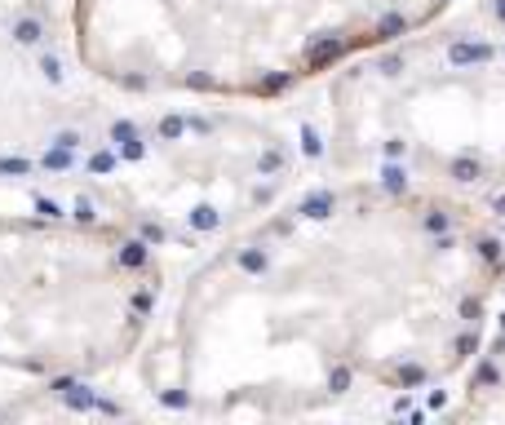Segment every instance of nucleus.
<instances>
[{"mask_svg":"<svg viewBox=\"0 0 505 425\" xmlns=\"http://www.w3.org/2000/svg\"><path fill=\"white\" fill-rule=\"evenodd\" d=\"M452 0H71L89 76L125 93L271 102L355 54L439 18Z\"/></svg>","mask_w":505,"mask_h":425,"instance_id":"f03ea898","label":"nucleus"},{"mask_svg":"<svg viewBox=\"0 0 505 425\" xmlns=\"http://www.w3.org/2000/svg\"><path fill=\"white\" fill-rule=\"evenodd\" d=\"M164 257L102 213H0V372L84 385L138 359Z\"/></svg>","mask_w":505,"mask_h":425,"instance_id":"20e7f679","label":"nucleus"},{"mask_svg":"<svg viewBox=\"0 0 505 425\" xmlns=\"http://www.w3.org/2000/svg\"><path fill=\"white\" fill-rule=\"evenodd\" d=\"M293 177L284 133L244 106H164L93 138L80 191L147 244L204 248L284 200Z\"/></svg>","mask_w":505,"mask_h":425,"instance_id":"39448f33","label":"nucleus"},{"mask_svg":"<svg viewBox=\"0 0 505 425\" xmlns=\"http://www.w3.org/2000/svg\"><path fill=\"white\" fill-rule=\"evenodd\" d=\"M505 239L465 195L342 177L275 200L204 257L138 350L182 417H310L443 385L479 355Z\"/></svg>","mask_w":505,"mask_h":425,"instance_id":"f257e3e1","label":"nucleus"},{"mask_svg":"<svg viewBox=\"0 0 505 425\" xmlns=\"http://www.w3.org/2000/svg\"><path fill=\"white\" fill-rule=\"evenodd\" d=\"M328 155L342 177L448 195L505 182V0L488 31L430 18L337 67Z\"/></svg>","mask_w":505,"mask_h":425,"instance_id":"7ed1b4c3","label":"nucleus"},{"mask_svg":"<svg viewBox=\"0 0 505 425\" xmlns=\"http://www.w3.org/2000/svg\"><path fill=\"white\" fill-rule=\"evenodd\" d=\"M67 35L58 0H0V58H40Z\"/></svg>","mask_w":505,"mask_h":425,"instance_id":"423d86ee","label":"nucleus"}]
</instances>
